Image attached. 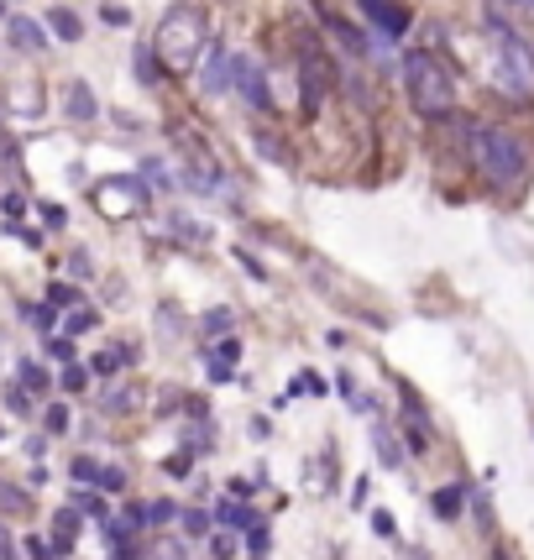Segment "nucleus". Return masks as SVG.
<instances>
[{
  "mask_svg": "<svg viewBox=\"0 0 534 560\" xmlns=\"http://www.w3.org/2000/svg\"><path fill=\"white\" fill-rule=\"evenodd\" d=\"M467 153H472L476 179L487 188H519L524 173H530V157L519 147V136L503 131V126H472L467 136Z\"/></svg>",
  "mask_w": 534,
  "mask_h": 560,
  "instance_id": "obj_1",
  "label": "nucleus"
},
{
  "mask_svg": "<svg viewBox=\"0 0 534 560\" xmlns=\"http://www.w3.org/2000/svg\"><path fill=\"white\" fill-rule=\"evenodd\" d=\"M487 31H493V53H487L493 84L508 100H534V48L508 22H498V16H487Z\"/></svg>",
  "mask_w": 534,
  "mask_h": 560,
  "instance_id": "obj_2",
  "label": "nucleus"
},
{
  "mask_svg": "<svg viewBox=\"0 0 534 560\" xmlns=\"http://www.w3.org/2000/svg\"><path fill=\"white\" fill-rule=\"evenodd\" d=\"M152 48H157V58H163L168 74H189V68L200 63V53L209 48L205 16H200L194 5H174V11L157 22V31H152Z\"/></svg>",
  "mask_w": 534,
  "mask_h": 560,
  "instance_id": "obj_3",
  "label": "nucleus"
},
{
  "mask_svg": "<svg viewBox=\"0 0 534 560\" xmlns=\"http://www.w3.org/2000/svg\"><path fill=\"white\" fill-rule=\"evenodd\" d=\"M404 90H409V105H414V116L424 121H445L450 110H456V79H450V68L441 58H430V53H404Z\"/></svg>",
  "mask_w": 534,
  "mask_h": 560,
  "instance_id": "obj_4",
  "label": "nucleus"
},
{
  "mask_svg": "<svg viewBox=\"0 0 534 560\" xmlns=\"http://www.w3.org/2000/svg\"><path fill=\"white\" fill-rule=\"evenodd\" d=\"M147 205V184L142 179H100L94 184V210L105 220H126Z\"/></svg>",
  "mask_w": 534,
  "mask_h": 560,
  "instance_id": "obj_5",
  "label": "nucleus"
},
{
  "mask_svg": "<svg viewBox=\"0 0 534 560\" xmlns=\"http://www.w3.org/2000/svg\"><path fill=\"white\" fill-rule=\"evenodd\" d=\"M330 84H335V74H330V63L320 58V48H304V53H298V94H304V110H309V116L325 105Z\"/></svg>",
  "mask_w": 534,
  "mask_h": 560,
  "instance_id": "obj_6",
  "label": "nucleus"
},
{
  "mask_svg": "<svg viewBox=\"0 0 534 560\" xmlns=\"http://www.w3.org/2000/svg\"><path fill=\"white\" fill-rule=\"evenodd\" d=\"M231 84H236V94L252 105V110H267V105H272L267 79H263V63L246 58V53H236V58H231Z\"/></svg>",
  "mask_w": 534,
  "mask_h": 560,
  "instance_id": "obj_7",
  "label": "nucleus"
},
{
  "mask_svg": "<svg viewBox=\"0 0 534 560\" xmlns=\"http://www.w3.org/2000/svg\"><path fill=\"white\" fill-rule=\"evenodd\" d=\"M356 5H361V16L383 31V37H404V31H409V22H414L398 0H356Z\"/></svg>",
  "mask_w": 534,
  "mask_h": 560,
  "instance_id": "obj_8",
  "label": "nucleus"
},
{
  "mask_svg": "<svg viewBox=\"0 0 534 560\" xmlns=\"http://www.w3.org/2000/svg\"><path fill=\"white\" fill-rule=\"evenodd\" d=\"M5 37H11L16 53H42V48H48V31L37 27L31 16H11V22H5Z\"/></svg>",
  "mask_w": 534,
  "mask_h": 560,
  "instance_id": "obj_9",
  "label": "nucleus"
},
{
  "mask_svg": "<svg viewBox=\"0 0 534 560\" xmlns=\"http://www.w3.org/2000/svg\"><path fill=\"white\" fill-rule=\"evenodd\" d=\"M205 94H226V84H231V58H226V48H215L209 42L205 48Z\"/></svg>",
  "mask_w": 534,
  "mask_h": 560,
  "instance_id": "obj_10",
  "label": "nucleus"
},
{
  "mask_svg": "<svg viewBox=\"0 0 534 560\" xmlns=\"http://www.w3.org/2000/svg\"><path fill=\"white\" fill-rule=\"evenodd\" d=\"M320 22H325V31L341 42V48H346V53H352V58H367V37H361L356 27H346V22H341V16H330V11H320Z\"/></svg>",
  "mask_w": 534,
  "mask_h": 560,
  "instance_id": "obj_11",
  "label": "nucleus"
},
{
  "mask_svg": "<svg viewBox=\"0 0 534 560\" xmlns=\"http://www.w3.org/2000/svg\"><path fill=\"white\" fill-rule=\"evenodd\" d=\"M63 110H68V121H94V116H100V100L89 94V84H68Z\"/></svg>",
  "mask_w": 534,
  "mask_h": 560,
  "instance_id": "obj_12",
  "label": "nucleus"
},
{
  "mask_svg": "<svg viewBox=\"0 0 534 560\" xmlns=\"http://www.w3.org/2000/svg\"><path fill=\"white\" fill-rule=\"evenodd\" d=\"M215 519H220V524H231V529H257V513H252V503H241L236 493L215 508Z\"/></svg>",
  "mask_w": 534,
  "mask_h": 560,
  "instance_id": "obj_13",
  "label": "nucleus"
},
{
  "mask_svg": "<svg viewBox=\"0 0 534 560\" xmlns=\"http://www.w3.org/2000/svg\"><path fill=\"white\" fill-rule=\"evenodd\" d=\"M131 74H137V79H142V84H163V58H157V48H137V53H131Z\"/></svg>",
  "mask_w": 534,
  "mask_h": 560,
  "instance_id": "obj_14",
  "label": "nucleus"
},
{
  "mask_svg": "<svg viewBox=\"0 0 534 560\" xmlns=\"http://www.w3.org/2000/svg\"><path fill=\"white\" fill-rule=\"evenodd\" d=\"M48 31H53L58 42H79V37H85V27H79V16H74L68 5H53V11H48Z\"/></svg>",
  "mask_w": 534,
  "mask_h": 560,
  "instance_id": "obj_15",
  "label": "nucleus"
},
{
  "mask_svg": "<svg viewBox=\"0 0 534 560\" xmlns=\"http://www.w3.org/2000/svg\"><path fill=\"white\" fill-rule=\"evenodd\" d=\"M74 534H79V513H74V508H58V513H53V550H58V556L74 550Z\"/></svg>",
  "mask_w": 534,
  "mask_h": 560,
  "instance_id": "obj_16",
  "label": "nucleus"
},
{
  "mask_svg": "<svg viewBox=\"0 0 534 560\" xmlns=\"http://www.w3.org/2000/svg\"><path fill=\"white\" fill-rule=\"evenodd\" d=\"M16 382H22L27 393H48V388H53L48 367H42V362H31V356H22V362H16Z\"/></svg>",
  "mask_w": 534,
  "mask_h": 560,
  "instance_id": "obj_17",
  "label": "nucleus"
},
{
  "mask_svg": "<svg viewBox=\"0 0 534 560\" xmlns=\"http://www.w3.org/2000/svg\"><path fill=\"white\" fill-rule=\"evenodd\" d=\"M0 513L27 519V513H31V493H27V487H16V482H0Z\"/></svg>",
  "mask_w": 534,
  "mask_h": 560,
  "instance_id": "obj_18",
  "label": "nucleus"
},
{
  "mask_svg": "<svg viewBox=\"0 0 534 560\" xmlns=\"http://www.w3.org/2000/svg\"><path fill=\"white\" fill-rule=\"evenodd\" d=\"M372 451L383 456V467H387V471H398V467H404V451L393 445V435H387L383 424H372Z\"/></svg>",
  "mask_w": 534,
  "mask_h": 560,
  "instance_id": "obj_19",
  "label": "nucleus"
},
{
  "mask_svg": "<svg viewBox=\"0 0 534 560\" xmlns=\"http://www.w3.org/2000/svg\"><path fill=\"white\" fill-rule=\"evenodd\" d=\"M461 487H441V493H435V498H430V508H435V519H456V513H461Z\"/></svg>",
  "mask_w": 534,
  "mask_h": 560,
  "instance_id": "obj_20",
  "label": "nucleus"
},
{
  "mask_svg": "<svg viewBox=\"0 0 534 560\" xmlns=\"http://www.w3.org/2000/svg\"><path fill=\"white\" fill-rule=\"evenodd\" d=\"M89 377H94L89 367L68 362V367H63V377H58V388H63V393H85V388H89Z\"/></svg>",
  "mask_w": 534,
  "mask_h": 560,
  "instance_id": "obj_21",
  "label": "nucleus"
},
{
  "mask_svg": "<svg viewBox=\"0 0 534 560\" xmlns=\"http://www.w3.org/2000/svg\"><path fill=\"white\" fill-rule=\"evenodd\" d=\"M48 304H53V310H74V304H85V299H79L74 283H53V288H48Z\"/></svg>",
  "mask_w": 534,
  "mask_h": 560,
  "instance_id": "obj_22",
  "label": "nucleus"
},
{
  "mask_svg": "<svg viewBox=\"0 0 534 560\" xmlns=\"http://www.w3.org/2000/svg\"><path fill=\"white\" fill-rule=\"evenodd\" d=\"M178 513H183V508H178V503H147V508H142V519H147V524H168V519H178Z\"/></svg>",
  "mask_w": 534,
  "mask_h": 560,
  "instance_id": "obj_23",
  "label": "nucleus"
},
{
  "mask_svg": "<svg viewBox=\"0 0 534 560\" xmlns=\"http://www.w3.org/2000/svg\"><path fill=\"white\" fill-rule=\"evenodd\" d=\"M74 508H79V513H89V519H100V524H105V498H100V493H74Z\"/></svg>",
  "mask_w": 534,
  "mask_h": 560,
  "instance_id": "obj_24",
  "label": "nucleus"
},
{
  "mask_svg": "<svg viewBox=\"0 0 534 560\" xmlns=\"http://www.w3.org/2000/svg\"><path fill=\"white\" fill-rule=\"evenodd\" d=\"M100 493H126V471L120 467H100V482H94Z\"/></svg>",
  "mask_w": 534,
  "mask_h": 560,
  "instance_id": "obj_25",
  "label": "nucleus"
},
{
  "mask_svg": "<svg viewBox=\"0 0 534 560\" xmlns=\"http://www.w3.org/2000/svg\"><path fill=\"white\" fill-rule=\"evenodd\" d=\"M120 362H126L120 351H100V356L89 362V372H94V377H111V372H116V367H120Z\"/></svg>",
  "mask_w": 534,
  "mask_h": 560,
  "instance_id": "obj_26",
  "label": "nucleus"
},
{
  "mask_svg": "<svg viewBox=\"0 0 534 560\" xmlns=\"http://www.w3.org/2000/svg\"><path fill=\"white\" fill-rule=\"evenodd\" d=\"M68 471H74V482H85V487H89V482H100V467H94L89 456H74V467H68Z\"/></svg>",
  "mask_w": 534,
  "mask_h": 560,
  "instance_id": "obj_27",
  "label": "nucleus"
},
{
  "mask_svg": "<svg viewBox=\"0 0 534 560\" xmlns=\"http://www.w3.org/2000/svg\"><path fill=\"white\" fill-rule=\"evenodd\" d=\"M42 424H48V435H63V430H68V408L53 404L48 414H42Z\"/></svg>",
  "mask_w": 534,
  "mask_h": 560,
  "instance_id": "obj_28",
  "label": "nucleus"
},
{
  "mask_svg": "<svg viewBox=\"0 0 534 560\" xmlns=\"http://www.w3.org/2000/svg\"><path fill=\"white\" fill-rule=\"evenodd\" d=\"M183 529H189V534H209V513H205V508H183Z\"/></svg>",
  "mask_w": 534,
  "mask_h": 560,
  "instance_id": "obj_29",
  "label": "nucleus"
},
{
  "mask_svg": "<svg viewBox=\"0 0 534 560\" xmlns=\"http://www.w3.org/2000/svg\"><path fill=\"white\" fill-rule=\"evenodd\" d=\"M48 356L68 367V362H74V341H68V336H53V341H48Z\"/></svg>",
  "mask_w": 534,
  "mask_h": 560,
  "instance_id": "obj_30",
  "label": "nucleus"
},
{
  "mask_svg": "<svg viewBox=\"0 0 534 560\" xmlns=\"http://www.w3.org/2000/svg\"><path fill=\"white\" fill-rule=\"evenodd\" d=\"M27 556L31 560H53L58 550H53V539H37V534H31V539H27Z\"/></svg>",
  "mask_w": 534,
  "mask_h": 560,
  "instance_id": "obj_31",
  "label": "nucleus"
},
{
  "mask_svg": "<svg viewBox=\"0 0 534 560\" xmlns=\"http://www.w3.org/2000/svg\"><path fill=\"white\" fill-rule=\"evenodd\" d=\"M94 319H100L94 310H74V314H68V336H79V330H89Z\"/></svg>",
  "mask_w": 534,
  "mask_h": 560,
  "instance_id": "obj_32",
  "label": "nucleus"
},
{
  "mask_svg": "<svg viewBox=\"0 0 534 560\" xmlns=\"http://www.w3.org/2000/svg\"><path fill=\"white\" fill-rule=\"evenodd\" d=\"M205 330H209V336H220V330H231V314H226V310H209V314H205Z\"/></svg>",
  "mask_w": 534,
  "mask_h": 560,
  "instance_id": "obj_33",
  "label": "nucleus"
},
{
  "mask_svg": "<svg viewBox=\"0 0 534 560\" xmlns=\"http://www.w3.org/2000/svg\"><path fill=\"white\" fill-rule=\"evenodd\" d=\"M236 356H241V341H231V336H226V341L215 346V362H226V367H231Z\"/></svg>",
  "mask_w": 534,
  "mask_h": 560,
  "instance_id": "obj_34",
  "label": "nucleus"
},
{
  "mask_svg": "<svg viewBox=\"0 0 534 560\" xmlns=\"http://www.w3.org/2000/svg\"><path fill=\"white\" fill-rule=\"evenodd\" d=\"M257 153H263V157H283V147L272 142V131H257Z\"/></svg>",
  "mask_w": 534,
  "mask_h": 560,
  "instance_id": "obj_35",
  "label": "nucleus"
},
{
  "mask_svg": "<svg viewBox=\"0 0 534 560\" xmlns=\"http://www.w3.org/2000/svg\"><path fill=\"white\" fill-rule=\"evenodd\" d=\"M298 382H304V393H315V398H325V393H330V388H325V377H315V372H304Z\"/></svg>",
  "mask_w": 534,
  "mask_h": 560,
  "instance_id": "obj_36",
  "label": "nucleus"
},
{
  "mask_svg": "<svg viewBox=\"0 0 534 560\" xmlns=\"http://www.w3.org/2000/svg\"><path fill=\"white\" fill-rule=\"evenodd\" d=\"M68 273H74V278H89V273H94V267H89V257H85V251H74V257H68Z\"/></svg>",
  "mask_w": 534,
  "mask_h": 560,
  "instance_id": "obj_37",
  "label": "nucleus"
},
{
  "mask_svg": "<svg viewBox=\"0 0 534 560\" xmlns=\"http://www.w3.org/2000/svg\"><path fill=\"white\" fill-rule=\"evenodd\" d=\"M0 205H5V215H11V220H22V210H27V199H22V194H5Z\"/></svg>",
  "mask_w": 534,
  "mask_h": 560,
  "instance_id": "obj_38",
  "label": "nucleus"
},
{
  "mask_svg": "<svg viewBox=\"0 0 534 560\" xmlns=\"http://www.w3.org/2000/svg\"><path fill=\"white\" fill-rule=\"evenodd\" d=\"M131 404H137L131 393H105V408H111V414H120V408H131Z\"/></svg>",
  "mask_w": 534,
  "mask_h": 560,
  "instance_id": "obj_39",
  "label": "nucleus"
},
{
  "mask_svg": "<svg viewBox=\"0 0 534 560\" xmlns=\"http://www.w3.org/2000/svg\"><path fill=\"white\" fill-rule=\"evenodd\" d=\"M209 550H215V560H231V556H236V545H231L226 534H215V545H209Z\"/></svg>",
  "mask_w": 534,
  "mask_h": 560,
  "instance_id": "obj_40",
  "label": "nucleus"
},
{
  "mask_svg": "<svg viewBox=\"0 0 534 560\" xmlns=\"http://www.w3.org/2000/svg\"><path fill=\"white\" fill-rule=\"evenodd\" d=\"M246 534H252V560H263V550H267V529L257 524V529H246Z\"/></svg>",
  "mask_w": 534,
  "mask_h": 560,
  "instance_id": "obj_41",
  "label": "nucleus"
},
{
  "mask_svg": "<svg viewBox=\"0 0 534 560\" xmlns=\"http://www.w3.org/2000/svg\"><path fill=\"white\" fill-rule=\"evenodd\" d=\"M105 22H111V27H126V22H131V11H126V5H105Z\"/></svg>",
  "mask_w": 534,
  "mask_h": 560,
  "instance_id": "obj_42",
  "label": "nucleus"
},
{
  "mask_svg": "<svg viewBox=\"0 0 534 560\" xmlns=\"http://www.w3.org/2000/svg\"><path fill=\"white\" fill-rule=\"evenodd\" d=\"M189 461H194L189 451H183V456H174V461H168V477H189Z\"/></svg>",
  "mask_w": 534,
  "mask_h": 560,
  "instance_id": "obj_43",
  "label": "nucleus"
},
{
  "mask_svg": "<svg viewBox=\"0 0 534 560\" xmlns=\"http://www.w3.org/2000/svg\"><path fill=\"white\" fill-rule=\"evenodd\" d=\"M5 408H16V414H27V393H16V388H5Z\"/></svg>",
  "mask_w": 534,
  "mask_h": 560,
  "instance_id": "obj_44",
  "label": "nucleus"
},
{
  "mask_svg": "<svg viewBox=\"0 0 534 560\" xmlns=\"http://www.w3.org/2000/svg\"><path fill=\"white\" fill-rule=\"evenodd\" d=\"M42 220H48V225L58 231V225H63V205H42Z\"/></svg>",
  "mask_w": 534,
  "mask_h": 560,
  "instance_id": "obj_45",
  "label": "nucleus"
},
{
  "mask_svg": "<svg viewBox=\"0 0 534 560\" xmlns=\"http://www.w3.org/2000/svg\"><path fill=\"white\" fill-rule=\"evenodd\" d=\"M142 173H147L152 184H163V188H168V173H163V162H147V168H142Z\"/></svg>",
  "mask_w": 534,
  "mask_h": 560,
  "instance_id": "obj_46",
  "label": "nucleus"
},
{
  "mask_svg": "<svg viewBox=\"0 0 534 560\" xmlns=\"http://www.w3.org/2000/svg\"><path fill=\"white\" fill-rule=\"evenodd\" d=\"M0 560H11V529L0 524Z\"/></svg>",
  "mask_w": 534,
  "mask_h": 560,
  "instance_id": "obj_47",
  "label": "nucleus"
},
{
  "mask_svg": "<svg viewBox=\"0 0 534 560\" xmlns=\"http://www.w3.org/2000/svg\"><path fill=\"white\" fill-rule=\"evenodd\" d=\"M116 560H142V556H137L131 545H116Z\"/></svg>",
  "mask_w": 534,
  "mask_h": 560,
  "instance_id": "obj_48",
  "label": "nucleus"
},
{
  "mask_svg": "<svg viewBox=\"0 0 534 560\" xmlns=\"http://www.w3.org/2000/svg\"><path fill=\"white\" fill-rule=\"evenodd\" d=\"M493 560H513V556H508V550H493Z\"/></svg>",
  "mask_w": 534,
  "mask_h": 560,
  "instance_id": "obj_49",
  "label": "nucleus"
},
{
  "mask_svg": "<svg viewBox=\"0 0 534 560\" xmlns=\"http://www.w3.org/2000/svg\"><path fill=\"white\" fill-rule=\"evenodd\" d=\"M513 5H524V11H534V0H513Z\"/></svg>",
  "mask_w": 534,
  "mask_h": 560,
  "instance_id": "obj_50",
  "label": "nucleus"
},
{
  "mask_svg": "<svg viewBox=\"0 0 534 560\" xmlns=\"http://www.w3.org/2000/svg\"><path fill=\"white\" fill-rule=\"evenodd\" d=\"M0 16H5V0H0Z\"/></svg>",
  "mask_w": 534,
  "mask_h": 560,
  "instance_id": "obj_51",
  "label": "nucleus"
}]
</instances>
